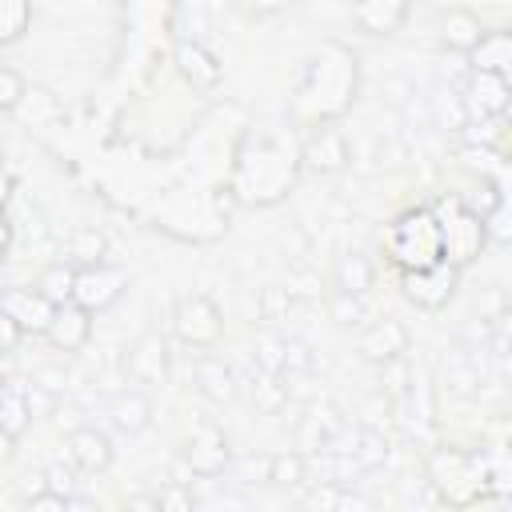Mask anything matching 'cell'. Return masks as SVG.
Masks as SVG:
<instances>
[{
  "label": "cell",
  "mask_w": 512,
  "mask_h": 512,
  "mask_svg": "<svg viewBox=\"0 0 512 512\" xmlns=\"http://www.w3.org/2000/svg\"><path fill=\"white\" fill-rule=\"evenodd\" d=\"M460 164L468 168V172H476L480 180H500V168H504V156L492 148V144H464L460 148Z\"/></svg>",
  "instance_id": "29"
},
{
  "label": "cell",
  "mask_w": 512,
  "mask_h": 512,
  "mask_svg": "<svg viewBox=\"0 0 512 512\" xmlns=\"http://www.w3.org/2000/svg\"><path fill=\"white\" fill-rule=\"evenodd\" d=\"M64 452H68V464H72L76 472H84V476L108 472V464H112V456H116L112 436H108L104 428H96V424L72 428L68 440H64Z\"/></svg>",
  "instance_id": "15"
},
{
  "label": "cell",
  "mask_w": 512,
  "mask_h": 512,
  "mask_svg": "<svg viewBox=\"0 0 512 512\" xmlns=\"http://www.w3.org/2000/svg\"><path fill=\"white\" fill-rule=\"evenodd\" d=\"M152 412H156V404H152V396H148L144 388H124V392H116V396L108 400V408H104L108 424H112L120 436L144 432V428L152 424Z\"/></svg>",
  "instance_id": "19"
},
{
  "label": "cell",
  "mask_w": 512,
  "mask_h": 512,
  "mask_svg": "<svg viewBox=\"0 0 512 512\" xmlns=\"http://www.w3.org/2000/svg\"><path fill=\"white\" fill-rule=\"evenodd\" d=\"M348 160H352V144H348V136L336 124H320V128H308L304 132V140H300V168L304 172L332 176Z\"/></svg>",
  "instance_id": "10"
},
{
  "label": "cell",
  "mask_w": 512,
  "mask_h": 512,
  "mask_svg": "<svg viewBox=\"0 0 512 512\" xmlns=\"http://www.w3.org/2000/svg\"><path fill=\"white\" fill-rule=\"evenodd\" d=\"M20 340H24V332H20V328H16V324H12V320L0 312V356L16 352V344H20Z\"/></svg>",
  "instance_id": "35"
},
{
  "label": "cell",
  "mask_w": 512,
  "mask_h": 512,
  "mask_svg": "<svg viewBox=\"0 0 512 512\" xmlns=\"http://www.w3.org/2000/svg\"><path fill=\"white\" fill-rule=\"evenodd\" d=\"M360 96V56L344 40H320L296 76V88L288 96V120L292 128L308 132L320 124H336L352 112Z\"/></svg>",
  "instance_id": "1"
},
{
  "label": "cell",
  "mask_w": 512,
  "mask_h": 512,
  "mask_svg": "<svg viewBox=\"0 0 512 512\" xmlns=\"http://www.w3.org/2000/svg\"><path fill=\"white\" fill-rule=\"evenodd\" d=\"M172 64H176L180 80H184L188 88H196V92H212V88L224 80L220 56H216L208 44H200V40H176Z\"/></svg>",
  "instance_id": "13"
},
{
  "label": "cell",
  "mask_w": 512,
  "mask_h": 512,
  "mask_svg": "<svg viewBox=\"0 0 512 512\" xmlns=\"http://www.w3.org/2000/svg\"><path fill=\"white\" fill-rule=\"evenodd\" d=\"M44 340H48L56 352H64V356L84 352L88 340H92V312L80 308L76 300L56 304V308H52V320H48V328H44Z\"/></svg>",
  "instance_id": "14"
},
{
  "label": "cell",
  "mask_w": 512,
  "mask_h": 512,
  "mask_svg": "<svg viewBox=\"0 0 512 512\" xmlns=\"http://www.w3.org/2000/svg\"><path fill=\"white\" fill-rule=\"evenodd\" d=\"M384 260L396 272L424 268V264H436L440 260V220H436L432 204L404 208L384 228Z\"/></svg>",
  "instance_id": "5"
},
{
  "label": "cell",
  "mask_w": 512,
  "mask_h": 512,
  "mask_svg": "<svg viewBox=\"0 0 512 512\" xmlns=\"http://www.w3.org/2000/svg\"><path fill=\"white\" fill-rule=\"evenodd\" d=\"M4 244H8V228H4V220H0V256H4Z\"/></svg>",
  "instance_id": "39"
},
{
  "label": "cell",
  "mask_w": 512,
  "mask_h": 512,
  "mask_svg": "<svg viewBox=\"0 0 512 512\" xmlns=\"http://www.w3.org/2000/svg\"><path fill=\"white\" fill-rule=\"evenodd\" d=\"M32 28V0H0V48L20 44Z\"/></svg>",
  "instance_id": "27"
},
{
  "label": "cell",
  "mask_w": 512,
  "mask_h": 512,
  "mask_svg": "<svg viewBox=\"0 0 512 512\" xmlns=\"http://www.w3.org/2000/svg\"><path fill=\"white\" fill-rule=\"evenodd\" d=\"M508 100H512V84H508V76H500V72H468V84H464V108H468V120H492V116H504V112H508Z\"/></svg>",
  "instance_id": "16"
},
{
  "label": "cell",
  "mask_w": 512,
  "mask_h": 512,
  "mask_svg": "<svg viewBox=\"0 0 512 512\" xmlns=\"http://www.w3.org/2000/svg\"><path fill=\"white\" fill-rule=\"evenodd\" d=\"M436 36H440V44H444L448 52L468 56V52L476 48V40L484 36V20H480L472 8L456 4V8H444V12H440V20H436Z\"/></svg>",
  "instance_id": "20"
},
{
  "label": "cell",
  "mask_w": 512,
  "mask_h": 512,
  "mask_svg": "<svg viewBox=\"0 0 512 512\" xmlns=\"http://www.w3.org/2000/svg\"><path fill=\"white\" fill-rule=\"evenodd\" d=\"M184 464L192 468V476H204V480H212V476H220L228 464H232V444H228V436L220 432V428H200V432H192V440L184 444Z\"/></svg>",
  "instance_id": "17"
},
{
  "label": "cell",
  "mask_w": 512,
  "mask_h": 512,
  "mask_svg": "<svg viewBox=\"0 0 512 512\" xmlns=\"http://www.w3.org/2000/svg\"><path fill=\"white\" fill-rule=\"evenodd\" d=\"M288 8H292V0H244V12L252 20H268V16H280Z\"/></svg>",
  "instance_id": "34"
},
{
  "label": "cell",
  "mask_w": 512,
  "mask_h": 512,
  "mask_svg": "<svg viewBox=\"0 0 512 512\" xmlns=\"http://www.w3.org/2000/svg\"><path fill=\"white\" fill-rule=\"evenodd\" d=\"M232 204L228 188H168L152 208V228L184 244H212L228 232Z\"/></svg>",
  "instance_id": "3"
},
{
  "label": "cell",
  "mask_w": 512,
  "mask_h": 512,
  "mask_svg": "<svg viewBox=\"0 0 512 512\" xmlns=\"http://www.w3.org/2000/svg\"><path fill=\"white\" fill-rule=\"evenodd\" d=\"M332 284H336V292H352V296H364V292L376 284V264H372L364 252H344V256L336 260Z\"/></svg>",
  "instance_id": "25"
},
{
  "label": "cell",
  "mask_w": 512,
  "mask_h": 512,
  "mask_svg": "<svg viewBox=\"0 0 512 512\" xmlns=\"http://www.w3.org/2000/svg\"><path fill=\"white\" fill-rule=\"evenodd\" d=\"M412 4L408 0H352V24L372 36V40H388L404 28Z\"/></svg>",
  "instance_id": "18"
},
{
  "label": "cell",
  "mask_w": 512,
  "mask_h": 512,
  "mask_svg": "<svg viewBox=\"0 0 512 512\" xmlns=\"http://www.w3.org/2000/svg\"><path fill=\"white\" fill-rule=\"evenodd\" d=\"M460 288V268L448 264V260H436V264H424V268H408L400 272V296L408 304H416L420 312H440L452 304Z\"/></svg>",
  "instance_id": "9"
},
{
  "label": "cell",
  "mask_w": 512,
  "mask_h": 512,
  "mask_svg": "<svg viewBox=\"0 0 512 512\" xmlns=\"http://www.w3.org/2000/svg\"><path fill=\"white\" fill-rule=\"evenodd\" d=\"M104 256H108V236L96 224H80V228L68 232V256L64 260H72L76 268H84V264H96Z\"/></svg>",
  "instance_id": "26"
},
{
  "label": "cell",
  "mask_w": 512,
  "mask_h": 512,
  "mask_svg": "<svg viewBox=\"0 0 512 512\" xmlns=\"http://www.w3.org/2000/svg\"><path fill=\"white\" fill-rule=\"evenodd\" d=\"M428 484L436 488V496L444 504H456V508H468V504H480L484 492L492 488L488 484V456L484 452H464L456 444H444L428 456Z\"/></svg>",
  "instance_id": "4"
},
{
  "label": "cell",
  "mask_w": 512,
  "mask_h": 512,
  "mask_svg": "<svg viewBox=\"0 0 512 512\" xmlns=\"http://www.w3.org/2000/svg\"><path fill=\"white\" fill-rule=\"evenodd\" d=\"M436 220H440V260L456 264L460 272L468 264L480 260V252L488 248V232H484V220L460 204V196H448V200H436L432 204Z\"/></svg>",
  "instance_id": "6"
},
{
  "label": "cell",
  "mask_w": 512,
  "mask_h": 512,
  "mask_svg": "<svg viewBox=\"0 0 512 512\" xmlns=\"http://www.w3.org/2000/svg\"><path fill=\"white\" fill-rule=\"evenodd\" d=\"M24 92H28V80L12 64H0V116L4 112H16V104L24 100Z\"/></svg>",
  "instance_id": "33"
},
{
  "label": "cell",
  "mask_w": 512,
  "mask_h": 512,
  "mask_svg": "<svg viewBox=\"0 0 512 512\" xmlns=\"http://www.w3.org/2000/svg\"><path fill=\"white\" fill-rule=\"evenodd\" d=\"M128 376L136 384H156V380L168 376V344H164V336L148 332V336H140L132 344V352H128Z\"/></svg>",
  "instance_id": "21"
},
{
  "label": "cell",
  "mask_w": 512,
  "mask_h": 512,
  "mask_svg": "<svg viewBox=\"0 0 512 512\" xmlns=\"http://www.w3.org/2000/svg\"><path fill=\"white\" fill-rule=\"evenodd\" d=\"M408 348H412V332H408V324L396 320V316L372 320V324L360 332V340H356V352H360V360H368V364H392V360H400Z\"/></svg>",
  "instance_id": "12"
},
{
  "label": "cell",
  "mask_w": 512,
  "mask_h": 512,
  "mask_svg": "<svg viewBox=\"0 0 512 512\" xmlns=\"http://www.w3.org/2000/svg\"><path fill=\"white\" fill-rule=\"evenodd\" d=\"M304 468H308L304 452H272L264 460V480L268 484H300L304 480Z\"/></svg>",
  "instance_id": "30"
},
{
  "label": "cell",
  "mask_w": 512,
  "mask_h": 512,
  "mask_svg": "<svg viewBox=\"0 0 512 512\" xmlns=\"http://www.w3.org/2000/svg\"><path fill=\"white\" fill-rule=\"evenodd\" d=\"M152 504H156V508H172V504H184V508H188V504H192V496H188V492H180V488H168V492H160Z\"/></svg>",
  "instance_id": "36"
},
{
  "label": "cell",
  "mask_w": 512,
  "mask_h": 512,
  "mask_svg": "<svg viewBox=\"0 0 512 512\" xmlns=\"http://www.w3.org/2000/svg\"><path fill=\"white\" fill-rule=\"evenodd\" d=\"M36 420V404H32V388H20V384H8L0 392V428L8 436H24L28 424Z\"/></svg>",
  "instance_id": "24"
},
{
  "label": "cell",
  "mask_w": 512,
  "mask_h": 512,
  "mask_svg": "<svg viewBox=\"0 0 512 512\" xmlns=\"http://www.w3.org/2000/svg\"><path fill=\"white\" fill-rule=\"evenodd\" d=\"M332 320L340 328H360L364 324V296H352V292H332V304H328Z\"/></svg>",
  "instance_id": "31"
},
{
  "label": "cell",
  "mask_w": 512,
  "mask_h": 512,
  "mask_svg": "<svg viewBox=\"0 0 512 512\" xmlns=\"http://www.w3.org/2000/svg\"><path fill=\"white\" fill-rule=\"evenodd\" d=\"M12 444H16V436H8V432L0 428V464H4L8 456H12Z\"/></svg>",
  "instance_id": "37"
},
{
  "label": "cell",
  "mask_w": 512,
  "mask_h": 512,
  "mask_svg": "<svg viewBox=\"0 0 512 512\" xmlns=\"http://www.w3.org/2000/svg\"><path fill=\"white\" fill-rule=\"evenodd\" d=\"M44 480V476H40ZM24 508L28 512H68L72 508V492H60V488H52L48 480L32 492V496H24Z\"/></svg>",
  "instance_id": "32"
},
{
  "label": "cell",
  "mask_w": 512,
  "mask_h": 512,
  "mask_svg": "<svg viewBox=\"0 0 512 512\" xmlns=\"http://www.w3.org/2000/svg\"><path fill=\"white\" fill-rule=\"evenodd\" d=\"M172 336L192 352H212L224 340V312L208 292H184L172 304Z\"/></svg>",
  "instance_id": "7"
},
{
  "label": "cell",
  "mask_w": 512,
  "mask_h": 512,
  "mask_svg": "<svg viewBox=\"0 0 512 512\" xmlns=\"http://www.w3.org/2000/svg\"><path fill=\"white\" fill-rule=\"evenodd\" d=\"M300 172V140H292V132L260 128L248 132L232 156L228 196L244 208H272L296 188Z\"/></svg>",
  "instance_id": "2"
},
{
  "label": "cell",
  "mask_w": 512,
  "mask_h": 512,
  "mask_svg": "<svg viewBox=\"0 0 512 512\" xmlns=\"http://www.w3.org/2000/svg\"><path fill=\"white\" fill-rule=\"evenodd\" d=\"M12 384V372H8V356H0V392Z\"/></svg>",
  "instance_id": "38"
},
{
  "label": "cell",
  "mask_w": 512,
  "mask_h": 512,
  "mask_svg": "<svg viewBox=\"0 0 512 512\" xmlns=\"http://www.w3.org/2000/svg\"><path fill=\"white\" fill-rule=\"evenodd\" d=\"M192 376H196V392L208 396L212 404H224V400L236 396V376H232V368H228L220 356H208V352H204V356L196 360Z\"/></svg>",
  "instance_id": "23"
},
{
  "label": "cell",
  "mask_w": 512,
  "mask_h": 512,
  "mask_svg": "<svg viewBox=\"0 0 512 512\" xmlns=\"http://www.w3.org/2000/svg\"><path fill=\"white\" fill-rule=\"evenodd\" d=\"M128 284H132V272H128V268H120V264H112V260H96V264L76 268L72 300H76L80 308H88L92 316H100V312H108L112 304L124 300Z\"/></svg>",
  "instance_id": "8"
},
{
  "label": "cell",
  "mask_w": 512,
  "mask_h": 512,
  "mask_svg": "<svg viewBox=\"0 0 512 512\" xmlns=\"http://www.w3.org/2000/svg\"><path fill=\"white\" fill-rule=\"evenodd\" d=\"M408 4H412V8H420V4H428V0H408Z\"/></svg>",
  "instance_id": "40"
},
{
  "label": "cell",
  "mask_w": 512,
  "mask_h": 512,
  "mask_svg": "<svg viewBox=\"0 0 512 512\" xmlns=\"http://www.w3.org/2000/svg\"><path fill=\"white\" fill-rule=\"evenodd\" d=\"M52 300L36 288V284H12L0 292V312L24 332V336H44L48 320H52Z\"/></svg>",
  "instance_id": "11"
},
{
  "label": "cell",
  "mask_w": 512,
  "mask_h": 512,
  "mask_svg": "<svg viewBox=\"0 0 512 512\" xmlns=\"http://www.w3.org/2000/svg\"><path fill=\"white\" fill-rule=\"evenodd\" d=\"M72 284H76V264H72V260H56V264H48V268L36 276V288H40L52 304L72 300Z\"/></svg>",
  "instance_id": "28"
},
{
  "label": "cell",
  "mask_w": 512,
  "mask_h": 512,
  "mask_svg": "<svg viewBox=\"0 0 512 512\" xmlns=\"http://www.w3.org/2000/svg\"><path fill=\"white\" fill-rule=\"evenodd\" d=\"M468 64H472V72H500V76H508V68H512V36L504 28H484L476 48L468 52Z\"/></svg>",
  "instance_id": "22"
}]
</instances>
